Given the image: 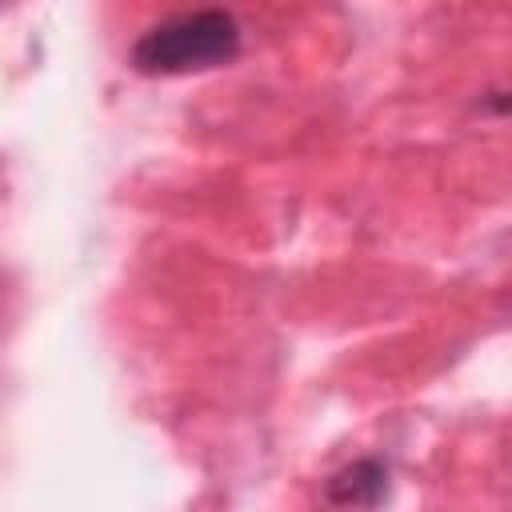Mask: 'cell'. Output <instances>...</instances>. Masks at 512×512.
Masks as SVG:
<instances>
[{
  "label": "cell",
  "instance_id": "obj_1",
  "mask_svg": "<svg viewBox=\"0 0 512 512\" xmlns=\"http://www.w3.org/2000/svg\"><path fill=\"white\" fill-rule=\"evenodd\" d=\"M240 52V24L224 8L176 12L132 44V64L148 76H180L220 68Z\"/></svg>",
  "mask_w": 512,
  "mask_h": 512
}]
</instances>
